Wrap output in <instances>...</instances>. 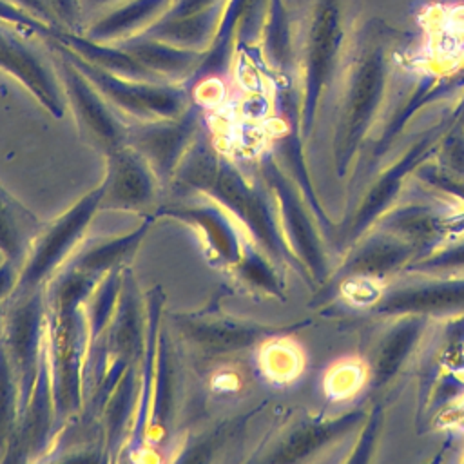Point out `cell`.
Returning <instances> with one entry per match:
<instances>
[{
	"instance_id": "14",
	"label": "cell",
	"mask_w": 464,
	"mask_h": 464,
	"mask_svg": "<svg viewBox=\"0 0 464 464\" xmlns=\"http://www.w3.org/2000/svg\"><path fill=\"white\" fill-rule=\"evenodd\" d=\"M11 372H9V359L5 348L0 346V442H4L9 424H11V411H13V384H11Z\"/></svg>"
},
{
	"instance_id": "17",
	"label": "cell",
	"mask_w": 464,
	"mask_h": 464,
	"mask_svg": "<svg viewBox=\"0 0 464 464\" xmlns=\"http://www.w3.org/2000/svg\"><path fill=\"white\" fill-rule=\"evenodd\" d=\"M225 0H174L170 9L165 14H187V13H196L212 5H218Z\"/></svg>"
},
{
	"instance_id": "12",
	"label": "cell",
	"mask_w": 464,
	"mask_h": 464,
	"mask_svg": "<svg viewBox=\"0 0 464 464\" xmlns=\"http://www.w3.org/2000/svg\"><path fill=\"white\" fill-rule=\"evenodd\" d=\"M25 219L20 210L0 192V250L14 261L25 241Z\"/></svg>"
},
{
	"instance_id": "6",
	"label": "cell",
	"mask_w": 464,
	"mask_h": 464,
	"mask_svg": "<svg viewBox=\"0 0 464 464\" xmlns=\"http://www.w3.org/2000/svg\"><path fill=\"white\" fill-rule=\"evenodd\" d=\"M103 188H98L94 194L87 196L83 201H80L67 216L60 218L51 230H47L31 257V261L25 266L22 283L25 286H33L38 283L62 257L63 254L76 243L78 236L82 234L85 223L89 221L92 210L102 201Z\"/></svg>"
},
{
	"instance_id": "3",
	"label": "cell",
	"mask_w": 464,
	"mask_h": 464,
	"mask_svg": "<svg viewBox=\"0 0 464 464\" xmlns=\"http://www.w3.org/2000/svg\"><path fill=\"white\" fill-rule=\"evenodd\" d=\"M29 29L0 22V69L20 82L53 116L62 118L65 98L53 56L40 51Z\"/></svg>"
},
{
	"instance_id": "9",
	"label": "cell",
	"mask_w": 464,
	"mask_h": 464,
	"mask_svg": "<svg viewBox=\"0 0 464 464\" xmlns=\"http://www.w3.org/2000/svg\"><path fill=\"white\" fill-rule=\"evenodd\" d=\"M40 328V301L36 297L13 312L5 330V353L13 368L24 379L22 390L29 393L36 375V346Z\"/></svg>"
},
{
	"instance_id": "4",
	"label": "cell",
	"mask_w": 464,
	"mask_h": 464,
	"mask_svg": "<svg viewBox=\"0 0 464 464\" xmlns=\"http://www.w3.org/2000/svg\"><path fill=\"white\" fill-rule=\"evenodd\" d=\"M198 130V112L190 105L176 118H163L154 121H138L127 130L125 143L150 160L156 169H169L183 152L185 145L192 141Z\"/></svg>"
},
{
	"instance_id": "10",
	"label": "cell",
	"mask_w": 464,
	"mask_h": 464,
	"mask_svg": "<svg viewBox=\"0 0 464 464\" xmlns=\"http://www.w3.org/2000/svg\"><path fill=\"white\" fill-rule=\"evenodd\" d=\"M103 192L109 201L120 207L145 205L152 194V179L143 163V156L130 149H116Z\"/></svg>"
},
{
	"instance_id": "1",
	"label": "cell",
	"mask_w": 464,
	"mask_h": 464,
	"mask_svg": "<svg viewBox=\"0 0 464 464\" xmlns=\"http://www.w3.org/2000/svg\"><path fill=\"white\" fill-rule=\"evenodd\" d=\"M44 38L60 53H63L120 114L138 121H154L163 118H176L192 105L185 83L123 78L85 62L51 34Z\"/></svg>"
},
{
	"instance_id": "16",
	"label": "cell",
	"mask_w": 464,
	"mask_h": 464,
	"mask_svg": "<svg viewBox=\"0 0 464 464\" xmlns=\"http://www.w3.org/2000/svg\"><path fill=\"white\" fill-rule=\"evenodd\" d=\"M11 2H14L16 5H20L22 9H25L27 13H31L33 16L40 18L42 22L49 24L51 27L60 29V24H58V20H56V16H54V11H53L49 0H11Z\"/></svg>"
},
{
	"instance_id": "8",
	"label": "cell",
	"mask_w": 464,
	"mask_h": 464,
	"mask_svg": "<svg viewBox=\"0 0 464 464\" xmlns=\"http://www.w3.org/2000/svg\"><path fill=\"white\" fill-rule=\"evenodd\" d=\"M225 2L187 14H163L145 34L167 44L205 53L219 29Z\"/></svg>"
},
{
	"instance_id": "2",
	"label": "cell",
	"mask_w": 464,
	"mask_h": 464,
	"mask_svg": "<svg viewBox=\"0 0 464 464\" xmlns=\"http://www.w3.org/2000/svg\"><path fill=\"white\" fill-rule=\"evenodd\" d=\"M44 42L49 45L65 103L71 107L80 130L109 152L120 149L125 143L129 127H125L114 112V107L100 94L91 80L63 53L45 38Z\"/></svg>"
},
{
	"instance_id": "11",
	"label": "cell",
	"mask_w": 464,
	"mask_h": 464,
	"mask_svg": "<svg viewBox=\"0 0 464 464\" xmlns=\"http://www.w3.org/2000/svg\"><path fill=\"white\" fill-rule=\"evenodd\" d=\"M174 216H179L183 219H188L192 223H196L205 237L207 243L228 263L236 261L239 257V248H237V239L236 234L232 230V227L228 225V221L225 219V216L210 207H203V208H188V210H178L174 212Z\"/></svg>"
},
{
	"instance_id": "7",
	"label": "cell",
	"mask_w": 464,
	"mask_h": 464,
	"mask_svg": "<svg viewBox=\"0 0 464 464\" xmlns=\"http://www.w3.org/2000/svg\"><path fill=\"white\" fill-rule=\"evenodd\" d=\"M120 45L160 80L172 83H187L205 54L201 51L167 44L145 33L123 40Z\"/></svg>"
},
{
	"instance_id": "13",
	"label": "cell",
	"mask_w": 464,
	"mask_h": 464,
	"mask_svg": "<svg viewBox=\"0 0 464 464\" xmlns=\"http://www.w3.org/2000/svg\"><path fill=\"white\" fill-rule=\"evenodd\" d=\"M0 22L29 29V31H33L36 34H42V36H47L53 31H56L54 27H51L49 24L33 16L31 13H27L25 9H22L20 5H16L11 0H0Z\"/></svg>"
},
{
	"instance_id": "15",
	"label": "cell",
	"mask_w": 464,
	"mask_h": 464,
	"mask_svg": "<svg viewBox=\"0 0 464 464\" xmlns=\"http://www.w3.org/2000/svg\"><path fill=\"white\" fill-rule=\"evenodd\" d=\"M60 29L82 33L85 25V14L82 11L80 0H49Z\"/></svg>"
},
{
	"instance_id": "5",
	"label": "cell",
	"mask_w": 464,
	"mask_h": 464,
	"mask_svg": "<svg viewBox=\"0 0 464 464\" xmlns=\"http://www.w3.org/2000/svg\"><path fill=\"white\" fill-rule=\"evenodd\" d=\"M174 0H123L92 18L82 29V34L107 44H120L149 31L172 5Z\"/></svg>"
},
{
	"instance_id": "18",
	"label": "cell",
	"mask_w": 464,
	"mask_h": 464,
	"mask_svg": "<svg viewBox=\"0 0 464 464\" xmlns=\"http://www.w3.org/2000/svg\"><path fill=\"white\" fill-rule=\"evenodd\" d=\"M120 2H123V0H80V5H82V11L85 14V22H87L94 14L120 4Z\"/></svg>"
}]
</instances>
